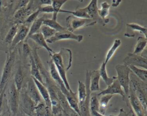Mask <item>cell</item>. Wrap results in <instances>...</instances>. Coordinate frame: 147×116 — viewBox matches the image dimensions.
I'll return each mask as SVG.
<instances>
[{
    "label": "cell",
    "instance_id": "20",
    "mask_svg": "<svg viewBox=\"0 0 147 116\" xmlns=\"http://www.w3.org/2000/svg\"><path fill=\"white\" fill-rule=\"evenodd\" d=\"M30 58V74L32 75V78H34L36 80H37L38 82H40L41 84L44 85V83L42 79V75H41L38 69L37 68L36 64L35 63V61L34 60L33 57L32 56V54L31 53L29 56Z\"/></svg>",
    "mask_w": 147,
    "mask_h": 116
},
{
    "label": "cell",
    "instance_id": "27",
    "mask_svg": "<svg viewBox=\"0 0 147 116\" xmlns=\"http://www.w3.org/2000/svg\"><path fill=\"white\" fill-rule=\"evenodd\" d=\"M147 40L145 37H139L137 39V43L132 53L135 55H140L145 48L146 46Z\"/></svg>",
    "mask_w": 147,
    "mask_h": 116
},
{
    "label": "cell",
    "instance_id": "35",
    "mask_svg": "<svg viewBox=\"0 0 147 116\" xmlns=\"http://www.w3.org/2000/svg\"><path fill=\"white\" fill-rule=\"evenodd\" d=\"M126 27L127 29H130L131 32H133V31L139 32L140 33L143 34L144 35V37L146 38L147 29L145 26H141L136 23H130V24H127Z\"/></svg>",
    "mask_w": 147,
    "mask_h": 116
},
{
    "label": "cell",
    "instance_id": "22",
    "mask_svg": "<svg viewBox=\"0 0 147 116\" xmlns=\"http://www.w3.org/2000/svg\"><path fill=\"white\" fill-rule=\"evenodd\" d=\"M59 13H69L71 14L72 16L80 18H86V19H91L90 16H88L86 7L84 8H77L74 11H69V10H63L61 9L59 11Z\"/></svg>",
    "mask_w": 147,
    "mask_h": 116
},
{
    "label": "cell",
    "instance_id": "17",
    "mask_svg": "<svg viewBox=\"0 0 147 116\" xmlns=\"http://www.w3.org/2000/svg\"><path fill=\"white\" fill-rule=\"evenodd\" d=\"M45 18H47L46 17V16L45 15H44L43 16H42L40 18H37L31 25L29 29V32H28V36L25 39V42L27 41V40L28 39V38L35 34V33H38L40 32V28L41 27V26L42 25V24H43V21L45 19Z\"/></svg>",
    "mask_w": 147,
    "mask_h": 116
},
{
    "label": "cell",
    "instance_id": "10",
    "mask_svg": "<svg viewBox=\"0 0 147 116\" xmlns=\"http://www.w3.org/2000/svg\"><path fill=\"white\" fill-rule=\"evenodd\" d=\"M48 65L49 67V74L52 77V79L53 80V81L55 82L56 86L60 89V90L61 91V92L64 94L68 90H67L65 88L64 83L61 79L56 68V67L52 61V60H50L48 61Z\"/></svg>",
    "mask_w": 147,
    "mask_h": 116
},
{
    "label": "cell",
    "instance_id": "36",
    "mask_svg": "<svg viewBox=\"0 0 147 116\" xmlns=\"http://www.w3.org/2000/svg\"><path fill=\"white\" fill-rule=\"evenodd\" d=\"M19 28V24H16L12 26V27L9 29V30L8 31V33H7L6 37H5V41L7 42V43H11L13 38H14L18 29Z\"/></svg>",
    "mask_w": 147,
    "mask_h": 116
},
{
    "label": "cell",
    "instance_id": "2",
    "mask_svg": "<svg viewBox=\"0 0 147 116\" xmlns=\"http://www.w3.org/2000/svg\"><path fill=\"white\" fill-rule=\"evenodd\" d=\"M117 76L115 79L122 87L125 95L128 97L130 86V74L131 70L126 64H117L115 66Z\"/></svg>",
    "mask_w": 147,
    "mask_h": 116
},
{
    "label": "cell",
    "instance_id": "12",
    "mask_svg": "<svg viewBox=\"0 0 147 116\" xmlns=\"http://www.w3.org/2000/svg\"><path fill=\"white\" fill-rule=\"evenodd\" d=\"M29 27L24 24H22L19 26L18 31L11 43V49H13L19 42L25 40L29 32Z\"/></svg>",
    "mask_w": 147,
    "mask_h": 116
},
{
    "label": "cell",
    "instance_id": "44",
    "mask_svg": "<svg viewBox=\"0 0 147 116\" xmlns=\"http://www.w3.org/2000/svg\"><path fill=\"white\" fill-rule=\"evenodd\" d=\"M29 116H33V115H29Z\"/></svg>",
    "mask_w": 147,
    "mask_h": 116
},
{
    "label": "cell",
    "instance_id": "30",
    "mask_svg": "<svg viewBox=\"0 0 147 116\" xmlns=\"http://www.w3.org/2000/svg\"><path fill=\"white\" fill-rule=\"evenodd\" d=\"M66 2H67V1H52L51 5H52L53 10V12L52 14V20H56L58 13H59L62 6Z\"/></svg>",
    "mask_w": 147,
    "mask_h": 116
},
{
    "label": "cell",
    "instance_id": "41",
    "mask_svg": "<svg viewBox=\"0 0 147 116\" xmlns=\"http://www.w3.org/2000/svg\"><path fill=\"white\" fill-rule=\"evenodd\" d=\"M117 116H128V114L123 110V109H121L119 113Z\"/></svg>",
    "mask_w": 147,
    "mask_h": 116
},
{
    "label": "cell",
    "instance_id": "13",
    "mask_svg": "<svg viewBox=\"0 0 147 116\" xmlns=\"http://www.w3.org/2000/svg\"><path fill=\"white\" fill-rule=\"evenodd\" d=\"M63 95L65 96L69 107L74 110L79 115V116H80L77 93L74 92L72 91H68Z\"/></svg>",
    "mask_w": 147,
    "mask_h": 116
},
{
    "label": "cell",
    "instance_id": "32",
    "mask_svg": "<svg viewBox=\"0 0 147 116\" xmlns=\"http://www.w3.org/2000/svg\"><path fill=\"white\" fill-rule=\"evenodd\" d=\"M114 96L113 95H102V96L100 98L99 100V112L102 113L103 110H105V109L107 107L110 100L111 99V98Z\"/></svg>",
    "mask_w": 147,
    "mask_h": 116
},
{
    "label": "cell",
    "instance_id": "5",
    "mask_svg": "<svg viewBox=\"0 0 147 116\" xmlns=\"http://www.w3.org/2000/svg\"><path fill=\"white\" fill-rule=\"evenodd\" d=\"M83 39V36L80 34H76L66 29L64 31L56 32L55 34L51 38L47 39L46 42L47 43L52 44L58 41L63 40H73L79 42H81Z\"/></svg>",
    "mask_w": 147,
    "mask_h": 116
},
{
    "label": "cell",
    "instance_id": "43",
    "mask_svg": "<svg viewBox=\"0 0 147 116\" xmlns=\"http://www.w3.org/2000/svg\"><path fill=\"white\" fill-rule=\"evenodd\" d=\"M25 116H29V115H27V114H26Z\"/></svg>",
    "mask_w": 147,
    "mask_h": 116
},
{
    "label": "cell",
    "instance_id": "33",
    "mask_svg": "<svg viewBox=\"0 0 147 116\" xmlns=\"http://www.w3.org/2000/svg\"><path fill=\"white\" fill-rule=\"evenodd\" d=\"M40 32L43 36L44 38L47 40V39L53 36L57 32L55 30L51 28L50 27L42 24L40 28Z\"/></svg>",
    "mask_w": 147,
    "mask_h": 116
},
{
    "label": "cell",
    "instance_id": "11",
    "mask_svg": "<svg viewBox=\"0 0 147 116\" xmlns=\"http://www.w3.org/2000/svg\"><path fill=\"white\" fill-rule=\"evenodd\" d=\"M26 94L36 105L42 101L38 90L32 78L29 79L27 83Z\"/></svg>",
    "mask_w": 147,
    "mask_h": 116
},
{
    "label": "cell",
    "instance_id": "38",
    "mask_svg": "<svg viewBox=\"0 0 147 116\" xmlns=\"http://www.w3.org/2000/svg\"><path fill=\"white\" fill-rule=\"evenodd\" d=\"M37 10H38L39 13H52L53 12V10L52 8V6L51 5H42L39 6L37 8Z\"/></svg>",
    "mask_w": 147,
    "mask_h": 116
},
{
    "label": "cell",
    "instance_id": "15",
    "mask_svg": "<svg viewBox=\"0 0 147 116\" xmlns=\"http://www.w3.org/2000/svg\"><path fill=\"white\" fill-rule=\"evenodd\" d=\"M32 39L34 42H36L37 45L40 46L41 47L44 48L49 53V55L51 56L52 54H53L55 52L53 51L48 45L47 42H46V40L44 38L43 36L41 34L40 32L35 33L32 36H30L29 38Z\"/></svg>",
    "mask_w": 147,
    "mask_h": 116
},
{
    "label": "cell",
    "instance_id": "39",
    "mask_svg": "<svg viewBox=\"0 0 147 116\" xmlns=\"http://www.w3.org/2000/svg\"><path fill=\"white\" fill-rule=\"evenodd\" d=\"M22 52H23V54L25 56H29L32 53V51L30 47H29V44L26 42H25L23 44Z\"/></svg>",
    "mask_w": 147,
    "mask_h": 116
},
{
    "label": "cell",
    "instance_id": "18",
    "mask_svg": "<svg viewBox=\"0 0 147 116\" xmlns=\"http://www.w3.org/2000/svg\"><path fill=\"white\" fill-rule=\"evenodd\" d=\"M51 108L48 107L43 101L36 105L34 109V116H50Z\"/></svg>",
    "mask_w": 147,
    "mask_h": 116
},
{
    "label": "cell",
    "instance_id": "28",
    "mask_svg": "<svg viewBox=\"0 0 147 116\" xmlns=\"http://www.w3.org/2000/svg\"><path fill=\"white\" fill-rule=\"evenodd\" d=\"M43 25H45L55 30L57 32H60L66 30L65 28L59 24L56 20H52V18H45L43 21Z\"/></svg>",
    "mask_w": 147,
    "mask_h": 116
},
{
    "label": "cell",
    "instance_id": "3",
    "mask_svg": "<svg viewBox=\"0 0 147 116\" xmlns=\"http://www.w3.org/2000/svg\"><path fill=\"white\" fill-rule=\"evenodd\" d=\"M15 60V52L10 51L7 56L6 60L3 67L1 79L0 80V92L6 87V84L8 82L11 75L13 65Z\"/></svg>",
    "mask_w": 147,
    "mask_h": 116
},
{
    "label": "cell",
    "instance_id": "9",
    "mask_svg": "<svg viewBox=\"0 0 147 116\" xmlns=\"http://www.w3.org/2000/svg\"><path fill=\"white\" fill-rule=\"evenodd\" d=\"M107 94L113 95L115 94H118L122 97L123 100L125 99V97H126L122 87L121 86L118 80L115 79V78L113 82L110 85L108 86L106 89L101 91L97 95L100 96V95H104Z\"/></svg>",
    "mask_w": 147,
    "mask_h": 116
},
{
    "label": "cell",
    "instance_id": "16",
    "mask_svg": "<svg viewBox=\"0 0 147 116\" xmlns=\"http://www.w3.org/2000/svg\"><path fill=\"white\" fill-rule=\"evenodd\" d=\"M90 90L91 92H96L100 90L99 79L100 76L98 70L90 71Z\"/></svg>",
    "mask_w": 147,
    "mask_h": 116
},
{
    "label": "cell",
    "instance_id": "7",
    "mask_svg": "<svg viewBox=\"0 0 147 116\" xmlns=\"http://www.w3.org/2000/svg\"><path fill=\"white\" fill-rule=\"evenodd\" d=\"M140 55H135L132 53H129L127 56L123 59L124 64L126 65H133L135 67H140L146 69V60Z\"/></svg>",
    "mask_w": 147,
    "mask_h": 116
},
{
    "label": "cell",
    "instance_id": "42",
    "mask_svg": "<svg viewBox=\"0 0 147 116\" xmlns=\"http://www.w3.org/2000/svg\"><path fill=\"white\" fill-rule=\"evenodd\" d=\"M132 111V110H131ZM132 116H136V115H135V114L133 113V111L132 112Z\"/></svg>",
    "mask_w": 147,
    "mask_h": 116
},
{
    "label": "cell",
    "instance_id": "40",
    "mask_svg": "<svg viewBox=\"0 0 147 116\" xmlns=\"http://www.w3.org/2000/svg\"><path fill=\"white\" fill-rule=\"evenodd\" d=\"M6 88V87H5ZM5 88H3V90L1 91L0 93V116L2 111V103H3V95H4V91L5 90Z\"/></svg>",
    "mask_w": 147,
    "mask_h": 116
},
{
    "label": "cell",
    "instance_id": "29",
    "mask_svg": "<svg viewBox=\"0 0 147 116\" xmlns=\"http://www.w3.org/2000/svg\"><path fill=\"white\" fill-rule=\"evenodd\" d=\"M23 80H24L23 72L21 68L20 67L17 70L14 77V83L16 89L18 92L20 91V90L22 88Z\"/></svg>",
    "mask_w": 147,
    "mask_h": 116
},
{
    "label": "cell",
    "instance_id": "31",
    "mask_svg": "<svg viewBox=\"0 0 147 116\" xmlns=\"http://www.w3.org/2000/svg\"><path fill=\"white\" fill-rule=\"evenodd\" d=\"M110 7V5H109L107 2H102L101 3L100 9H98V14L101 19L105 20L109 15Z\"/></svg>",
    "mask_w": 147,
    "mask_h": 116
},
{
    "label": "cell",
    "instance_id": "34",
    "mask_svg": "<svg viewBox=\"0 0 147 116\" xmlns=\"http://www.w3.org/2000/svg\"><path fill=\"white\" fill-rule=\"evenodd\" d=\"M89 110L90 112L93 111H99V100L95 94H90L89 100Z\"/></svg>",
    "mask_w": 147,
    "mask_h": 116
},
{
    "label": "cell",
    "instance_id": "23",
    "mask_svg": "<svg viewBox=\"0 0 147 116\" xmlns=\"http://www.w3.org/2000/svg\"><path fill=\"white\" fill-rule=\"evenodd\" d=\"M128 67L131 70V72L136 76H137L141 81L146 83V81H147V70L146 69L138 68V67L133 66V65H129Z\"/></svg>",
    "mask_w": 147,
    "mask_h": 116
},
{
    "label": "cell",
    "instance_id": "19",
    "mask_svg": "<svg viewBox=\"0 0 147 116\" xmlns=\"http://www.w3.org/2000/svg\"><path fill=\"white\" fill-rule=\"evenodd\" d=\"M98 1L96 0H93L91 1L89 3V4L86 6V9L87 10V12L90 16V18L95 21V19L99 20L100 17H99L98 14V6H97Z\"/></svg>",
    "mask_w": 147,
    "mask_h": 116
},
{
    "label": "cell",
    "instance_id": "8",
    "mask_svg": "<svg viewBox=\"0 0 147 116\" xmlns=\"http://www.w3.org/2000/svg\"><path fill=\"white\" fill-rule=\"evenodd\" d=\"M130 105L134 111L133 113L136 116H145L146 111L144 110L141 103L135 95L132 90L129 87V91L128 95Z\"/></svg>",
    "mask_w": 147,
    "mask_h": 116
},
{
    "label": "cell",
    "instance_id": "25",
    "mask_svg": "<svg viewBox=\"0 0 147 116\" xmlns=\"http://www.w3.org/2000/svg\"><path fill=\"white\" fill-rule=\"evenodd\" d=\"M78 99L79 102V106L82 105L85 101L87 97V91L85 84L82 82L78 80Z\"/></svg>",
    "mask_w": 147,
    "mask_h": 116
},
{
    "label": "cell",
    "instance_id": "4",
    "mask_svg": "<svg viewBox=\"0 0 147 116\" xmlns=\"http://www.w3.org/2000/svg\"><path fill=\"white\" fill-rule=\"evenodd\" d=\"M65 21L68 27V29H67L72 32L82 28L92 26L96 22L92 19L80 18L72 15L67 17Z\"/></svg>",
    "mask_w": 147,
    "mask_h": 116
},
{
    "label": "cell",
    "instance_id": "14",
    "mask_svg": "<svg viewBox=\"0 0 147 116\" xmlns=\"http://www.w3.org/2000/svg\"><path fill=\"white\" fill-rule=\"evenodd\" d=\"M38 90V92L42 97V99L44 100V102L45 104L49 107L51 109V100H50V96H49V94L48 92V90L45 86L41 84L40 82H38L37 80L34 79V78H32Z\"/></svg>",
    "mask_w": 147,
    "mask_h": 116
},
{
    "label": "cell",
    "instance_id": "24",
    "mask_svg": "<svg viewBox=\"0 0 147 116\" xmlns=\"http://www.w3.org/2000/svg\"><path fill=\"white\" fill-rule=\"evenodd\" d=\"M99 74L100 78L102 79V80L104 81L105 84L108 86L110 85L114 81L115 77L113 78H110L109 77L107 73V70H106V64L103 62V63L101 64L100 68L99 69Z\"/></svg>",
    "mask_w": 147,
    "mask_h": 116
},
{
    "label": "cell",
    "instance_id": "26",
    "mask_svg": "<svg viewBox=\"0 0 147 116\" xmlns=\"http://www.w3.org/2000/svg\"><path fill=\"white\" fill-rule=\"evenodd\" d=\"M121 44V41L120 39H115L111 47L110 48V49L108 50L106 55V57H105V60L104 61V63L107 64V63H108V61L111 59V57L113 56V55H114V53H115L116 51L118 49V48L120 47Z\"/></svg>",
    "mask_w": 147,
    "mask_h": 116
},
{
    "label": "cell",
    "instance_id": "21",
    "mask_svg": "<svg viewBox=\"0 0 147 116\" xmlns=\"http://www.w3.org/2000/svg\"><path fill=\"white\" fill-rule=\"evenodd\" d=\"M22 104H23L24 110L25 111H26L27 115H31L32 114H33L36 105L30 99V98L28 96L26 93L22 94Z\"/></svg>",
    "mask_w": 147,
    "mask_h": 116
},
{
    "label": "cell",
    "instance_id": "1",
    "mask_svg": "<svg viewBox=\"0 0 147 116\" xmlns=\"http://www.w3.org/2000/svg\"><path fill=\"white\" fill-rule=\"evenodd\" d=\"M130 88L146 111V83L141 81L131 72L130 74Z\"/></svg>",
    "mask_w": 147,
    "mask_h": 116
},
{
    "label": "cell",
    "instance_id": "6",
    "mask_svg": "<svg viewBox=\"0 0 147 116\" xmlns=\"http://www.w3.org/2000/svg\"><path fill=\"white\" fill-rule=\"evenodd\" d=\"M18 93L14 82L12 83L8 91V106L11 113L15 115L18 107Z\"/></svg>",
    "mask_w": 147,
    "mask_h": 116
},
{
    "label": "cell",
    "instance_id": "37",
    "mask_svg": "<svg viewBox=\"0 0 147 116\" xmlns=\"http://www.w3.org/2000/svg\"><path fill=\"white\" fill-rule=\"evenodd\" d=\"M40 14V13L38 10H36L35 11L32 13L24 21V25L25 24H32L37 18L38 16Z\"/></svg>",
    "mask_w": 147,
    "mask_h": 116
}]
</instances>
